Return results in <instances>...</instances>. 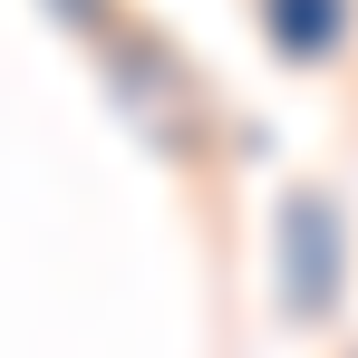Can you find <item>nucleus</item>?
Wrapping results in <instances>:
<instances>
[{
  "label": "nucleus",
  "mask_w": 358,
  "mask_h": 358,
  "mask_svg": "<svg viewBox=\"0 0 358 358\" xmlns=\"http://www.w3.org/2000/svg\"><path fill=\"white\" fill-rule=\"evenodd\" d=\"M49 20H59L68 39L97 49V39H117V29H126V0H49Z\"/></svg>",
  "instance_id": "4"
},
{
  "label": "nucleus",
  "mask_w": 358,
  "mask_h": 358,
  "mask_svg": "<svg viewBox=\"0 0 358 358\" xmlns=\"http://www.w3.org/2000/svg\"><path fill=\"white\" fill-rule=\"evenodd\" d=\"M349 358H358V349H349Z\"/></svg>",
  "instance_id": "5"
},
{
  "label": "nucleus",
  "mask_w": 358,
  "mask_h": 358,
  "mask_svg": "<svg viewBox=\"0 0 358 358\" xmlns=\"http://www.w3.org/2000/svg\"><path fill=\"white\" fill-rule=\"evenodd\" d=\"M271 281H281V320L291 329H329L349 300V213L329 184H291L271 213Z\"/></svg>",
  "instance_id": "2"
},
{
  "label": "nucleus",
  "mask_w": 358,
  "mask_h": 358,
  "mask_svg": "<svg viewBox=\"0 0 358 358\" xmlns=\"http://www.w3.org/2000/svg\"><path fill=\"white\" fill-rule=\"evenodd\" d=\"M252 10H262V39L291 68H329L358 29V0H252Z\"/></svg>",
  "instance_id": "3"
},
{
  "label": "nucleus",
  "mask_w": 358,
  "mask_h": 358,
  "mask_svg": "<svg viewBox=\"0 0 358 358\" xmlns=\"http://www.w3.org/2000/svg\"><path fill=\"white\" fill-rule=\"evenodd\" d=\"M97 68H107V97H117L126 136H145V155L213 165V87H203L145 20H126L117 39H97Z\"/></svg>",
  "instance_id": "1"
}]
</instances>
